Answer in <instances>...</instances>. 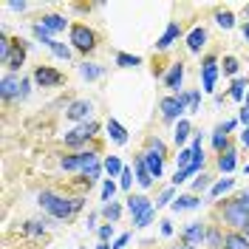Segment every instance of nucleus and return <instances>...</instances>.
<instances>
[{"label": "nucleus", "mask_w": 249, "mask_h": 249, "mask_svg": "<svg viewBox=\"0 0 249 249\" xmlns=\"http://www.w3.org/2000/svg\"><path fill=\"white\" fill-rule=\"evenodd\" d=\"M37 204H40V207H43V210H46L51 218L68 221L74 213H79V210H82L85 198H62V196L51 193V190H43V193L37 196Z\"/></svg>", "instance_id": "f257e3e1"}, {"label": "nucleus", "mask_w": 249, "mask_h": 249, "mask_svg": "<svg viewBox=\"0 0 249 249\" xmlns=\"http://www.w3.org/2000/svg\"><path fill=\"white\" fill-rule=\"evenodd\" d=\"M221 218H224V224H230V227H238V230H244L249 221V213L238 204V198L235 201H227L224 204V210H221Z\"/></svg>", "instance_id": "f03ea898"}, {"label": "nucleus", "mask_w": 249, "mask_h": 249, "mask_svg": "<svg viewBox=\"0 0 249 249\" xmlns=\"http://www.w3.org/2000/svg\"><path fill=\"white\" fill-rule=\"evenodd\" d=\"M159 108H161V116L167 122H181V116L187 113V102L181 99V93H178V96H164Z\"/></svg>", "instance_id": "7ed1b4c3"}, {"label": "nucleus", "mask_w": 249, "mask_h": 249, "mask_svg": "<svg viewBox=\"0 0 249 249\" xmlns=\"http://www.w3.org/2000/svg\"><path fill=\"white\" fill-rule=\"evenodd\" d=\"M71 43H74V48L77 51H93V46H96V34H93L88 26H82V23H77V26H71Z\"/></svg>", "instance_id": "20e7f679"}, {"label": "nucleus", "mask_w": 249, "mask_h": 249, "mask_svg": "<svg viewBox=\"0 0 249 249\" xmlns=\"http://www.w3.org/2000/svg\"><path fill=\"white\" fill-rule=\"evenodd\" d=\"M96 130H99V124L93 122H82L79 127H74L71 133H65V144L68 147H79V144H85V142L91 139V136H96Z\"/></svg>", "instance_id": "39448f33"}, {"label": "nucleus", "mask_w": 249, "mask_h": 249, "mask_svg": "<svg viewBox=\"0 0 249 249\" xmlns=\"http://www.w3.org/2000/svg\"><path fill=\"white\" fill-rule=\"evenodd\" d=\"M218 82V60L215 57H204L201 62V91L213 93Z\"/></svg>", "instance_id": "423d86ee"}, {"label": "nucleus", "mask_w": 249, "mask_h": 249, "mask_svg": "<svg viewBox=\"0 0 249 249\" xmlns=\"http://www.w3.org/2000/svg\"><path fill=\"white\" fill-rule=\"evenodd\" d=\"M93 150H79V153H71V156H62L60 159V167L62 170H68V173H82L85 170V164H88V161H91L93 159Z\"/></svg>", "instance_id": "0eeeda50"}, {"label": "nucleus", "mask_w": 249, "mask_h": 249, "mask_svg": "<svg viewBox=\"0 0 249 249\" xmlns=\"http://www.w3.org/2000/svg\"><path fill=\"white\" fill-rule=\"evenodd\" d=\"M31 77H34V82H37L40 88H54V85H62V79H65L60 71H54V68H48V65H37Z\"/></svg>", "instance_id": "6e6552de"}, {"label": "nucleus", "mask_w": 249, "mask_h": 249, "mask_svg": "<svg viewBox=\"0 0 249 249\" xmlns=\"http://www.w3.org/2000/svg\"><path fill=\"white\" fill-rule=\"evenodd\" d=\"M91 110H93V105L88 99H74V102L65 108V116H68L71 122H91V119H88Z\"/></svg>", "instance_id": "1a4fd4ad"}, {"label": "nucleus", "mask_w": 249, "mask_h": 249, "mask_svg": "<svg viewBox=\"0 0 249 249\" xmlns=\"http://www.w3.org/2000/svg\"><path fill=\"white\" fill-rule=\"evenodd\" d=\"M181 238L190 247H201L204 241H207V227H204L201 221H193V224H187L184 230H181Z\"/></svg>", "instance_id": "9d476101"}, {"label": "nucleus", "mask_w": 249, "mask_h": 249, "mask_svg": "<svg viewBox=\"0 0 249 249\" xmlns=\"http://www.w3.org/2000/svg\"><path fill=\"white\" fill-rule=\"evenodd\" d=\"M20 88H23V79L17 77V74H6V77L0 79V96H3V99L20 96Z\"/></svg>", "instance_id": "9b49d317"}, {"label": "nucleus", "mask_w": 249, "mask_h": 249, "mask_svg": "<svg viewBox=\"0 0 249 249\" xmlns=\"http://www.w3.org/2000/svg\"><path fill=\"white\" fill-rule=\"evenodd\" d=\"M142 159H144V164H147L150 176H153V178H161V173H164V156L156 153V150H144Z\"/></svg>", "instance_id": "f8f14e48"}, {"label": "nucleus", "mask_w": 249, "mask_h": 249, "mask_svg": "<svg viewBox=\"0 0 249 249\" xmlns=\"http://www.w3.org/2000/svg\"><path fill=\"white\" fill-rule=\"evenodd\" d=\"M181 82H184V62H173L170 71L164 74V88L178 91V88H181Z\"/></svg>", "instance_id": "ddd939ff"}, {"label": "nucleus", "mask_w": 249, "mask_h": 249, "mask_svg": "<svg viewBox=\"0 0 249 249\" xmlns=\"http://www.w3.org/2000/svg\"><path fill=\"white\" fill-rule=\"evenodd\" d=\"M178 37H181V26H178V23L173 20V23H167V29H164V34H161V37L156 40V48H159V51H164V48H170L173 43L178 40Z\"/></svg>", "instance_id": "4468645a"}, {"label": "nucleus", "mask_w": 249, "mask_h": 249, "mask_svg": "<svg viewBox=\"0 0 249 249\" xmlns=\"http://www.w3.org/2000/svg\"><path fill=\"white\" fill-rule=\"evenodd\" d=\"M147 210H153L150 198H144V196H130V198H127V213L133 215V221H136L139 215H144Z\"/></svg>", "instance_id": "2eb2a0df"}, {"label": "nucleus", "mask_w": 249, "mask_h": 249, "mask_svg": "<svg viewBox=\"0 0 249 249\" xmlns=\"http://www.w3.org/2000/svg\"><path fill=\"white\" fill-rule=\"evenodd\" d=\"M235 127V119H230V122H224V124H218L215 127V133H213V144H215V150L218 153H224V147H227V133Z\"/></svg>", "instance_id": "dca6fc26"}, {"label": "nucleus", "mask_w": 249, "mask_h": 249, "mask_svg": "<svg viewBox=\"0 0 249 249\" xmlns=\"http://www.w3.org/2000/svg\"><path fill=\"white\" fill-rule=\"evenodd\" d=\"M133 170H136V181H139L144 190L153 184V176H150V170H147V164H144V159H142V153L133 159Z\"/></svg>", "instance_id": "f3484780"}, {"label": "nucleus", "mask_w": 249, "mask_h": 249, "mask_svg": "<svg viewBox=\"0 0 249 249\" xmlns=\"http://www.w3.org/2000/svg\"><path fill=\"white\" fill-rule=\"evenodd\" d=\"M204 43H207V31H204L201 26H196V29L187 34V48H190L193 54H198L204 48Z\"/></svg>", "instance_id": "a211bd4d"}, {"label": "nucleus", "mask_w": 249, "mask_h": 249, "mask_svg": "<svg viewBox=\"0 0 249 249\" xmlns=\"http://www.w3.org/2000/svg\"><path fill=\"white\" fill-rule=\"evenodd\" d=\"M235 164H238V153H235L232 147H227L224 153L218 156V167H221V173H232Z\"/></svg>", "instance_id": "6ab92c4d"}, {"label": "nucleus", "mask_w": 249, "mask_h": 249, "mask_svg": "<svg viewBox=\"0 0 249 249\" xmlns=\"http://www.w3.org/2000/svg\"><path fill=\"white\" fill-rule=\"evenodd\" d=\"M102 167H105V161H99V153L93 156L91 161L85 164V170H82V176L88 178V184H93L96 178H99V173H102Z\"/></svg>", "instance_id": "aec40b11"}, {"label": "nucleus", "mask_w": 249, "mask_h": 249, "mask_svg": "<svg viewBox=\"0 0 249 249\" xmlns=\"http://www.w3.org/2000/svg\"><path fill=\"white\" fill-rule=\"evenodd\" d=\"M23 60H26V48L20 46V43H15V48H12V54H9V62H6V68L15 74V71H20V65H23Z\"/></svg>", "instance_id": "412c9836"}, {"label": "nucleus", "mask_w": 249, "mask_h": 249, "mask_svg": "<svg viewBox=\"0 0 249 249\" xmlns=\"http://www.w3.org/2000/svg\"><path fill=\"white\" fill-rule=\"evenodd\" d=\"M198 204H201V201H198V196H196V193H190V196H178L170 207L176 210V213H181V210H196Z\"/></svg>", "instance_id": "4be33fe9"}, {"label": "nucleus", "mask_w": 249, "mask_h": 249, "mask_svg": "<svg viewBox=\"0 0 249 249\" xmlns=\"http://www.w3.org/2000/svg\"><path fill=\"white\" fill-rule=\"evenodd\" d=\"M108 136L116 142V144H127V130H124L116 119H108Z\"/></svg>", "instance_id": "5701e85b"}, {"label": "nucleus", "mask_w": 249, "mask_h": 249, "mask_svg": "<svg viewBox=\"0 0 249 249\" xmlns=\"http://www.w3.org/2000/svg\"><path fill=\"white\" fill-rule=\"evenodd\" d=\"M224 241H227V235H221V230L218 227H207V247L210 249H224Z\"/></svg>", "instance_id": "b1692460"}, {"label": "nucleus", "mask_w": 249, "mask_h": 249, "mask_svg": "<svg viewBox=\"0 0 249 249\" xmlns=\"http://www.w3.org/2000/svg\"><path fill=\"white\" fill-rule=\"evenodd\" d=\"M65 26H68V20L62 15H46L43 17V29H48V31H65Z\"/></svg>", "instance_id": "393cba45"}, {"label": "nucleus", "mask_w": 249, "mask_h": 249, "mask_svg": "<svg viewBox=\"0 0 249 249\" xmlns=\"http://www.w3.org/2000/svg\"><path fill=\"white\" fill-rule=\"evenodd\" d=\"M224 249H249V238L241 232H230L224 241Z\"/></svg>", "instance_id": "a878e982"}, {"label": "nucleus", "mask_w": 249, "mask_h": 249, "mask_svg": "<svg viewBox=\"0 0 249 249\" xmlns=\"http://www.w3.org/2000/svg\"><path fill=\"white\" fill-rule=\"evenodd\" d=\"M79 74H82V79H99L105 74V68L96 65V62H82V65H79Z\"/></svg>", "instance_id": "bb28decb"}, {"label": "nucleus", "mask_w": 249, "mask_h": 249, "mask_svg": "<svg viewBox=\"0 0 249 249\" xmlns=\"http://www.w3.org/2000/svg\"><path fill=\"white\" fill-rule=\"evenodd\" d=\"M190 133H193V124L187 122V119H181V122L176 124V133H173V139H176V144H184V142L190 139Z\"/></svg>", "instance_id": "cd10ccee"}, {"label": "nucleus", "mask_w": 249, "mask_h": 249, "mask_svg": "<svg viewBox=\"0 0 249 249\" xmlns=\"http://www.w3.org/2000/svg\"><path fill=\"white\" fill-rule=\"evenodd\" d=\"M116 65H119V68H136V65H142V57L119 51V54H116Z\"/></svg>", "instance_id": "c85d7f7f"}, {"label": "nucleus", "mask_w": 249, "mask_h": 249, "mask_svg": "<svg viewBox=\"0 0 249 249\" xmlns=\"http://www.w3.org/2000/svg\"><path fill=\"white\" fill-rule=\"evenodd\" d=\"M181 99L187 102V113H196V110H198V105H201V93H198V91L181 93Z\"/></svg>", "instance_id": "c756f323"}, {"label": "nucleus", "mask_w": 249, "mask_h": 249, "mask_svg": "<svg viewBox=\"0 0 249 249\" xmlns=\"http://www.w3.org/2000/svg\"><path fill=\"white\" fill-rule=\"evenodd\" d=\"M244 93H247V79H244V77H235L232 79V88H230V96L241 102V99H244Z\"/></svg>", "instance_id": "7c9ffc66"}, {"label": "nucleus", "mask_w": 249, "mask_h": 249, "mask_svg": "<svg viewBox=\"0 0 249 249\" xmlns=\"http://www.w3.org/2000/svg\"><path fill=\"white\" fill-rule=\"evenodd\" d=\"M31 34H34L43 46H51V43H54V37L48 34V29H43V23H34V26H31Z\"/></svg>", "instance_id": "2f4dec72"}, {"label": "nucleus", "mask_w": 249, "mask_h": 249, "mask_svg": "<svg viewBox=\"0 0 249 249\" xmlns=\"http://www.w3.org/2000/svg\"><path fill=\"white\" fill-rule=\"evenodd\" d=\"M102 215L108 218L110 224H116V221H119V215H122V207H119L116 201H110V204H105V207H102Z\"/></svg>", "instance_id": "473e14b6"}, {"label": "nucleus", "mask_w": 249, "mask_h": 249, "mask_svg": "<svg viewBox=\"0 0 249 249\" xmlns=\"http://www.w3.org/2000/svg\"><path fill=\"white\" fill-rule=\"evenodd\" d=\"M46 230H48L46 221H26V224H23V232L26 235H43Z\"/></svg>", "instance_id": "72a5a7b5"}, {"label": "nucleus", "mask_w": 249, "mask_h": 249, "mask_svg": "<svg viewBox=\"0 0 249 249\" xmlns=\"http://www.w3.org/2000/svg\"><path fill=\"white\" fill-rule=\"evenodd\" d=\"M235 187V178H221V181H215V184H213V190H210V193H213V196H224V193H230V190H232Z\"/></svg>", "instance_id": "f704fd0d"}, {"label": "nucleus", "mask_w": 249, "mask_h": 249, "mask_svg": "<svg viewBox=\"0 0 249 249\" xmlns=\"http://www.w3.org/2000/svg\"><path fill=\"white\" fill-rule=\"evenodd\" d=\"M105 170L110 173V176H122V159H119V156H108V159H105Z\"/></svg>", "instance_id": "c9c22d12"}, {"label": "nucleus", "mask_w": 249, "mask_h": 249, "mask_svg": "<svg viewBox=\"0 0 249 249\" xmlns=\"http://www.w3.org/2000/svg\"><path fill=\"white\" fill-rule=\"evenodd\" d=\"M48 48H51V54H54L57 60H71V48L65 46V43H57V40H54Z\"/></svg>", "instance_id": "e433bc0d"}, {"label": "nucleus", "mask_w": 249, "mask_h": 249, "mask_svg": "<svg viewBox=\"0 0 249 249\" xmlns=\"http://www.w3.org/2000/svg\"><path fill=\"white\" fill-rule=\"evenodd\" d=\"M204 190H213V181H210L207 173H198L196 181H193V193H204Z\"/></svg>", "instance_id": "4c0bfd02"}, {"label": "nucleus", "mask_w": 249, "mask_h": 249, "mask_svg": "<svg viewBox=\"0 0 249 249\" xmlns=\"http://www.w3.org/2000/svg\"><path fill=\"white\" fill-rule=\"evenodd\" d=\"M215 23L221 29H232L235 26V15L232 12H215Z\"/></svg>", "instance_id": "58836bf2"}, {"label": "nucleus", "mask_w": 249, "mask_h": 249, "mask_svg": "<svg viewBox=\"0 0 249 249\" xmlns=\"http://www.w3.org/2000/svg\"><path fill=\"white\" fill-rule=\"evenodd\" d=\"M176 161H178V170H187V167L193 164V147H187V150H181V153L176 156Z\"/></svg>", "instance_id": "ea45409f"}, {"label": "nucleus", "mask_w": 249, "mask_h": 249, "mask_svg": "<svg viewBox=\"0 0 249 249\" xmlns=\"http://www.w3.org/2000/svg\"><path fill=\"white\" fill-rule=\"evenodd\" d=\"M238 68H241V62L235 60V57H224V74L235 77V74H238Z\"/></svg>", "instance_id": "a19ab883"}, {"label": "nucleus", "mask_w": 249, "mask_h": 249, "mask_svg": "<svg viewBox=\"0 0 249 249\" xmlns=\"http://www.w3.org/2000/svg\"><path fill=\"white\" fill-rule=\"evenodd\" d=\"M167 204H173V187H167V190L159 193V198H156V210H159V207H167Z\"/></svg>", "instance_id": "79ce46f5"}, {"label": "nucleus", "mask_w": 249, "mask_h": 249, "mask_svg": "<svg viewBox=\"0 0 249 249\" xmlns=\"http://www.w3.org/2000/svg\"><path fill=\"white\" fill-rule=\"evenodd\" d=\"M153 218H156V207H153V210H147L144 215H139V218H136V221H133V224H136V227H142V230H144V227H150V224H153Z\"/></svg>", "instance_id": "37998d69"}, {"label": "nucleus", "mask_w": 249, "mask_h": 249, "mask_svg": "<svg viewBox=\"0 0 249 249\" xmlns=\"http://www.w3.org/2000/svg\"><path fill=\"white\" fill-rule=\"evenodd\" d=\"M130 184H133V170L124 167L122 176H119V187H122V190H130Z\"/></svg>", "instance_id": "c03bdc74"}, {"label": "nucleus", "mask_w": 249, "mask_h": 249, "mask_svg": "<svg viewBox=\"0 0 249 249\" xmlns=\"http://www.w3.org/2000/svg\"><path fill=\"white\" fill-rule=\"evenodd\" d=\"M113 193H116V184H113V181H105V184H102V201H108L110 204V198H113Z\"/></svg>", "instance_id": "a18cd8bd"}, {"label": "nucleus", "mask_w": 249, "mask_h": 249, "mask_svg": "<svg viewBox=\"0 0 249 249\" xmlns=\"http://www.w3.org/2000/svg\"><path fill=\"white\" fill-rule=\"evenodd\" d=\"M110 238H113V224H105V227H99V241H102V244H108Z\"/></svg>", "instance_id": "49530a36"}, {"label": "nucleus", "mask_w": 249, "mask_h": 249, "mask_svg": "<svg viewBox=\"0 0 249 249\" xmlns=\"http://www.w3.org/2000/svg\"><path fill=\"white\" fill-rule=\"evenodd\" d=\"M147 150H156V153L164 156V142H161V139H150V142H147Z\"/></svg>", "instance_id": "de8ad7c7"}, {"label": "nucleus", "mask_w": 249, "mask_h": 249, "mask_svg": "<svg viewBox=\"0 0 249 249\" xmlns=\"http://www.w3.org/2000/svg\"><path fill=\"white\" fill-rule=\"evenodd\" d=\"M9 9H12V12H26V9H29V3H26V0H12V3H9Z\"/></svg>", "instance_id": "09e8293b"}, {"label": "nucleus", "mask_w": 249, "mask_h": 249, "mask_svg": "<svg viewBox=\"0 0 249 249\" xmlns=\"http://www.w3.org/2000/svg\"><path fill=\"white\" fill-rule=\"evenodd\" d=\"M238 204H241V207H244V210L249 213V187L244 190V193H241V196H238Z\"/></svg>", "instance_id": "8fccbe9b"}, {"label": "nucleus", "mask_w": 249, "mask_h": 249, "mask_svg": "<svg viewBox=\"0 0 249 249\" xmlns=\"http://www.w3.org/2000/svg\"><path fill=\"white\" fill-rule=\"evenodd\" d=\"M127 241H130V235H119V238L113 241V249H124L127 247Z\"/></svg>", "instance_id": "3c124183"}, {"label": "nucleus", "mask_w": 249, "mask_h": 249, "mask_svg": "<svg viewBox=\"0 0 249 249\" xmlns=\"http://www.w3.org/2000/svg\"><path fill=\"white\" fill-rule=\"evenodd\" d=\"M29 88H31V82L23 79V88H20V96H17V99H26V96H29Z\"/></svg>", "instance_id": "603ef678"}, {"label": "nucleus", "mask_w": 249, "mask_h": 249, "mask_svg": "<svg viewBox=\"0 0 249 249\" xmlns=\"http://www.w3.org/2000/svg\"><path fill=\"white\" fill-rule=\"evenodd\" d=\"M241 122H244V127H249V105L241 108Z\"/></svg>", "instance_id": "864d4df0"}, {"label": "nucleus", "mask_w": 249, "mask_h": 249, "mask_svg": "<svg viewBox=\"0 0 249 249\" xmlns=\"http://www.w3.org/2000/svg\"><path fill=\"white\" fill-rule=\"evenodd\" d=\"M161 235H173V224L170 221H161Z\"/></svg>", "instance_id": "5fc2aeb1"}, {"label": "nucleus", "mask_w": 249, "mask_h": 249, "mask_svg": "<svg viewBox=\"0 0 249 249\" xmlns=\"http://www.w3.org/2000/svg\"><path fill=\"white\" fill-rule=\"evenodd\" d=\"M241 144H244V147H249V127H244V130H241Z\"/></svg>", "instance_id": "6e6d98bb"}, {"label": "nucleus", "mask_w": 249, "mask_h": 249, "mask_svg": "<svg viewBox=\"0 0 249 249\" xmlns=\"http://www.w3.org/2000/svg\"><path fill=\"white\" fill-rule=\"evenodd\" d=\"M93 224H96V213H91V215H88V221H85V227H88V230H93Z\"/></svg>", "instance_id": "4d7b16f0"}, {"label": "nucleus", "mask_w": 249, "mask_h": 249, "mask_svg": "<svg viewBox=\"0 0 249 249\" xmlns=\"http://www.w3.org/2000/svg\"><path fill=\"white\" fill-rule=\"evenodd\" d=\"M93 249H113V247H108V244H102V241H99V244H96Z\"/></svg>", "instance_id": "13d9d810"}, {"label": "nucleus", "mask_w": 249, "mask_h": 249, "mask_svg": "<svg viewBox=\"0 0 249 249\" xmlns=\"http://www.w3.org/2000/svg\"><path fill=\"white\" fill-rule=\"evenodd\" d=\"M167 249H196V247H190V244H184V247H167Z\"/></svg>", "instance_id": "bf43d9fd"}, {"label": "nucleus", "mask_w": 249, "mask_h": 249, "mask_svg": "<svg viewBox=\"0 0 249 249\" xmlns=\"http://www.w3.org/2000/svg\"><path fill=\"white\" fill-rule=\"evenodd\" d=\"M244 37H247V40H249V23H247V26H244Z\"/></svg>", "instance_id": "052dcab7"}, {"label": "nucleus", "mask_w": 249, "mask_h": 249, "mask_svg": "<svg viewBox=\"0 0 249 249\" xmlns=\"http://www.w3.org/2000/svg\"><path fill=\"white\" fill-rule=\"evenodd\" d=\"M244 235H247V238H249V221H247V227H244Z\"/></svg>", "instance_id": "680f3d73"}, {"label": "nucleus", "mask_w": 249, "mask_h": 249, "mask_svg": "<svg viewBox=\"0 0 249 249\" xmlns=\"http://www.w3.org/2000/svg\"><path fill=\"white\" fill-rule=\"evenodd\" d=\"M247 105H249V93H247Z\"/></svg>", "instance_id": "e2e57ef3"}, {"label": "nucleus", "mask_w": 249, "mask_h": 249, "mask_svg": "<svg viewBox=\"0 0 249 249\" xmlns=\"http://www.w3.org/2000/svg\"><path fill=\"white\" fill-rule=\"evenodd\" d=\"M247 15H249V6H247Z\"/></svg>", "instance_id": "0e129e2a"}, {"label": "nucleus", "mask_w": 249, "mask_h": 249, "mask_svg": "<svg viewBox=\"0 0 249 249\" xmlns=\"http://www.w3.org/2000/svg\"><path fill=\"white\" fill-rule=\"evenodd\" d=\"M247 173H249V164H247Z\"/></svg>", "instance_id": "69168bd1"}]
</instances>
